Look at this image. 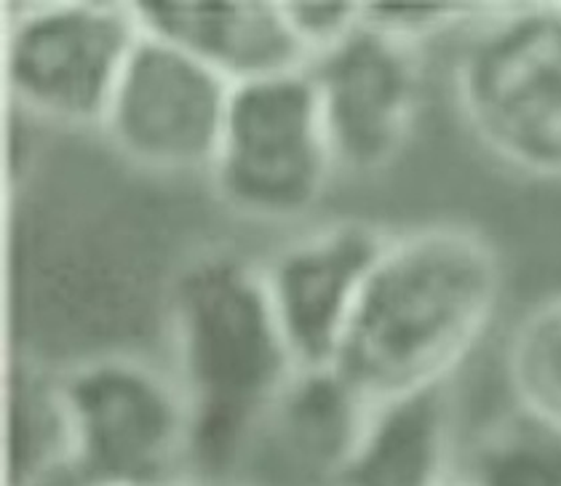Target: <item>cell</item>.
I'll use <instances>...</instances> for the list:
<instances>
[{"label":"cell","mask_w":561,"mask_h":486,"mask_svg":"<svg viewBox=\"0 0 561 486\" xmlns=\"http://www.w3.org/2000/svg\"><path fill=\"white\" fill-rule=\"evenodd\" d=\"M503 297L497 246L433 222L390 233L332 369L369 406L444 387L471 358Z\"/></svg>","instance_id":"6da1fadb"},{"label":"cell","mask_w":561,"mask_h":486,"mask_svg":"<svg viewBox=\"0 0 561 486\" xmlns=\"http://www.w3.org/2000/svg\"><path fill=\"white\" fill-rule=\"evenodd\" d=\"M169 329L191 415L193 478L230 484L262 417L300 372L262 267L222 248L198 254L174 281Z\"/></svg>","instance_id":"7a4b0ae2"},{"label":"cell","mask_w":561,"mask_h":486,"mask_svg":"<svg viewBox=\"0 0 561 486\" xmlns=\"http://www.w3.org/2000/svg\"><path fill=\"white\" fill-rule=\"evenodd\" d=\"M453 96L505 169L561 180V3L490 5L457 51Z\"/></svg>","instance_id":"3957f363"},{"label":"cell","mask_w":561,"mask_h":486,"mask_svg":"<svg viewBox=\"0 0 561 486\" xmlns=\"http://www.w3.org/2000/svg\"><path fill=\"white\" fill-rule=\"evenodd\" d=\"M57 377L78 484L195 482L191 415L174 377L134 356H94Z\"/></svg>","instance_id":"277c9868"},{"label":"cell","mask_w":561,"mask_h":486,"mask_svg":"<svg viewBox=\"0 0 561 486\" xmlns=\"http://www.w3.org/2000/svg\"><path fill=\"white\" fill-rule=\"evenodd\" d=\"M337 172L308 70L233 86L209 180L238 217L291 222L310 215Z\"/></svg>","instance_id":"5b68a950"},{"label":"cell","mask_w":561,"mask_h":486,"mask_svg":"<svg viewBox=\"0 0 561 486\" xmlns=\"http://www.w3.org/2000/svg\"><path fill=\"white\" fill-rule=\"evenodd\" d=\"M142 24L131 3L27 5L11 20L9 86L35 118L102 129Z\"/></svg>","instance_id":"8992f818"},{"label":"cell","mask_w":561,"mask_h":486,"mask_svg":"<svg viewBox=\"0 0 561 486\" xmlns=\"http://www.w3.org/2000/svg\"><path fill=\"white\" fill-rule=\"evenodd\" d=\"M230 96L219 72L142 30L100 131L139 169L209 174Z\"/></svg>","instance_id":"52a82bcc"},{"label":"cell","mask_w":561,"mask_h":486,"mask_svg":"<svg viewBox=\"0 0 561 486\" xmlns=\"http://www.w3.org/2000/svg\"><path fill=\"white\" fill-rule=\"evenodd\" d=\"M337 169L377 174L410 144L423 107V48L362 24L308 67Z\"/></svg>","instance_id":"ba28073f"},{"label":"cell","mask_w":561,"mask_h":486,"mask_svg":"<svg viewBox=\"0 0 561 486\" xmlns=\"http://www.w3.org/2000/svg\"><path fill=\"white\" fill-rule=\"evenodd\" d=\"M388 230L337 220L280 246L262 267L280 332L300 369H332Z\"/></svg>","instance_id":"9c48e42d"},{"label":"cell","mask_w":561,"mask_h":486,"mask_svg":"<svg viewBox=\"0 0 561 486\" xmlns=\"http://www.w3.org/2000/svg\"><path fill=\"white\" fill-rule=\"evenodd\" d=\"M369 404L334 369H300L249 439L230 484L340 486Z\"/></svg>","instance_id":"30bf717a"},{"label":"cell","mask_w":561,"mask_h":486,"mask_svg":"<svg viewBox=\"0 0 561 486\" xmlns=\"http://www.w3.org/2000/svg\"><path fill=\"white\" fill-rule=\"evenodd\" d=\"M145 33L167 40L233 86L308 70L310 59L271 0H139Z\"/></svg>","instance_id":"8fae6325"},{"label":"cell","mask_w":561,"mask_h":486,"mask_svg":"<svg viewBox=\"0 0 561 486\" xmlns=\"http://www.w3.org/2000/svg\"><path fill=\"white\" fill-rule=\"evenodd\" d=\"M457 476L447 385L369 406L340 486H447Z\"/></svg>","instance_id":"7c38bea8"},{"label":"cell","mask_w":561,"mask_h":486,"mask_svg":"<svg viewBox=\"0 0 561 486\" xmlns=\"http://www.w3.org/2000/svg\"><path fill=\"white\" fill-rule=\"evenodd\" d=\"M57 473H70L59 377L16 372L11 382V486H41Z\"/></svg>","instance_id":"4fadbf2b"},{"label":"cell","mask_w":561,"mask_h":486,"mask_svg":"<svg viewBox=\"0 0 561 486\" xmlns=\"http://www.w3.org/2000/svg\"><path fill=\"white\" fill-rule=\"evenodd\" d=\"M457 473L468 486H561V430L516 409L476 439Z\"/></svg>","instance_id":"5bb4252c"},{"label":"cell","mask_w":561,"mask_h":486,"mask_svg":"<svg viewBox=\"0 0 561 486\" xmlns=\"http://www.w3.org/2000/svg\"><path fill=\"white\" fill-rule=\"evenodd\" d=\"M505 372L518 412L561 430V294H551L516 321Z\"/></svg>","instance_id":"9a60e30c"},{"label":"cell","mask_w":561,"mask_h":486,"mask_svg":"<svg viewBox=\"0 0 561 486\" xmlns=\"http://www.w3.org/2000/svg\"><path fill=\"white\" fill-rule=\"evenodd\" d=\"M484 3H364V24L423 48L431 38L457 27H473Z\"/></svg>","instance_id":"2e32d148"},{"label":"cell","mask_w":561,"mask_h":486,"mask_svg":"<svg viewBox=\"0 0 561 486\" xmlns=\"http://www.w3.org/2000/svg\"><path fill=\"white\" fill-rule=\"evenodd\" d=\"M280 11L310 65L345 44L364 24V3L351 0H280Z\"/></svg>","instance_id":"e0dca14e"},{"label":"cell","mask_w":561,"mask_h":486,"mask_svg":"<svg viewBox=\"0 0 561 486\" xmlns=\"http://www.w3.org/2000/svg\"><path fill=\"white\" fill-rule=\"evenodd\" d=\"M447 486H468V482H466V478H462V476H460V473H457V476H455V478H453V482H449Z\"/></svg>","instance_id":"ac0fdd59"},{"label":"cell","mask_w":561,"mask_h":486,"mask_svg":"<svg viewBox=\"0 0 561 486\" xmlns=\"http://www.w3.org/2000/svg\"><path fill=\"white\" fill-rule=\"evenodd\" d=\"M176 486H182V484H176Z\"/></svg>","instance_id":"d6986e66"}]
</instances>
